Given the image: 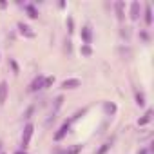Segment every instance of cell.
Here are the masks:
<instances>
[{
  "label": "cell",
  "mask_w": 154,
  "mask_h": 154,
  "mask_svg": "<svg viewBox=\"0 0 154 154\" xmlns=\"http://www.w3.org/2000/svg\"><path fill=\"white\" fill-rule=\"evenodd\" d=\"M33 123H27L26 127H24V134H22V147L26 149L27 145H29V141H31V136H33Z\"/></svg>",
  "instance_id": "obj_1"
},
{
  "label": "cell",
  "mask_w": 154,
  "mask_h": 154,
  "mask_svg": "<svg viewBox=\"0 0 154 154\" xmlns=\"http://www.w3.org/2000/svg\"><path fill=\"white\" fill-rule=\"evenodd\" d=\"M42 87H45V78L40 74V76H36V78L31 82V85H29V91H38V89H42Z\"/></svg>",
  "instance_id": "obj_2"
},
{
  "label": "cell",
  "mask_w": 154,
  "mask_h": 154,
  "mask_svg": "<svg viewBox=\"0 0 154 154\" xmlns=\"http://www.w3.org/2000/svg\"><path fill=\"white\" fill-rule=\"evenodd\" d=\"M69 127H71V122H65V123H63V125L60 127V131H58V132L54 134V140H56V141H60V140H62V138H63V136L67 134Z\"/></svg>",
  "instance_id": "obj_3"
},
{
  "label": "cell",
  "mask_w": 154,
  "mask_h": 154,
  "mask_svg": "<svg viewBox=\"0 0 154 154\" xmlns=\"http://www.w3.org/2000/svg\"><path fill=\"white\" fill-rule=\"evenodd\" d=\"M62 87L63 89H76V87H80V80L78 78H69L62 84Z\"/></svg>",
  "instance_id": "obj_4"
},
{
  "label": "cell",
  "mask_w": 154,
  "mask_h": 154,
  "mask_svg": "<svg viewBox=\"0 0 154 154\" xmlns=\"http://www.w3.org/2000/svg\"><path fill=\"white\" fill-rule=\"evenodd\" d=\"M80 35H82V38H84V45H89V44H91V27H89V26H84Z\"/></svg>",
  "instance_id": "obj_5"
},
{
  "label": "cell",
  "mask_w": 154,
  "mask_h": 154,
  "mask_svg": "<svg viewBox=\"0 0 154 154\" xmlns=\"http://www.w3.org/2000/svg\"><path fill=\"white\" fill-rule=\"evenodd\" d=\"M8 91H9L8 82H0V103H4V102H6V98H8Z\"/></svg>",
  "instance_id": "obj_6"
},
{
  "label": "cell",
  "mask_w": 154,
  "mask_h": 154,
  "mask_svg": "<svg viewBox=\"0 0 154 154\" xmlns=\"http://www.w3.org/2000/svg\"><path fill=\"white\" fill-rule=\"evenodd\" d=\"M18 29H20V33H22L24 36H27V38H33V36H35V33L31 31V27L26 26V24H22V22L18 24Z\"/></svg>",
  "instance_id": "obj_7"
},
{
  "label": "cell",
  "mask_w": 154,
  "mask_h": 154,
  "mask_svg": "<svg viewBox=\"0 0 154 154\" xmlns=\"http://www.w3.org/2000/svg\"><path fill=\"white\" fill-rule=\"evenodd\" d=\"M26 9H27V13H29L31 18H38V11H36L33 6H26Z\"/></svg>",
  "instance_id": "obj_8"
},
{
  "label": "cell",
  "mask_w": 154,
  "mask_h": 154,
  "mask_svg": "<svg viewBox=\"0 0 154 154\" xmlns=\"http://www.w3.org/2000/svg\"><path fill=\"white\" fill-rule=\"evenodd\" d=\"M80 150H82V145H74V147L67 149V154H76V152H80Z\"/></svg>",
  "instance_id": "obj_9"
},
{
  "label": "cell",
  "mask_w": 154,
  "mask_h": 154,
  "mask_svg": "<svg viewBox=\"0 0 154 154\" xmlns=\"http://www.w3.org/2000/svg\"><path fill=\"white\" fill-rule=\"evenodd\" d=\"M150 114H152V112H150V111H147V114H145V116H143V118H141L138 123H140V125H145V123H149V120H150Z\"/></svg>",
  "instance_id": "obj_10"
},
{
  "label": "cell",
  "mask_w": 154,
  "mask_h": 154,
  "mask_svg": "<svg viewBox=\"0 0 154 154\" xmlns=\"http://www.w3.org/2000/svg\"><path fill=\"white\" fill-rule=\"evenodd\" d=\"M80 53H82V54H85V56H89V54H91L93 51H91V47H89V45H82V49H80Z\"/></svg>",
  "instance_id": "obj_11"
},
{
  "label": "cell",
  "mask_w": 154,
  "mask_h": 154,
  "mask_svg": "<svg viewBox=\"0 0 154 154\" xmlns=\"http://www.w3.org/2000/svg\"><path fill=\"white\" fill-rule=\"evenodd\" d=\"M147 17H145V20H147V26H150L152 24V17H150V6L147 8V13H145Z\"/></svg>",
  "instance_id": "obj_12"
},
{
  "label": "cell",
  "mask_w": 154,
  "mask_h": 154,
  "mask_svg": "<svg viewBox=\"0 0 154 154\" xmlns=\"http://www.w3.org/2000/svg\"><path fill=\"white\" fill-rule=\"evenodd\" d=\"M9 63H11V67H13V71H15V72H18V63H17V62H15L13 58L9 60Z\"/></svg>",
  "instance_id": "obj_13"
},
{
  "label": "cell",
  "mask_w": 154,
  "mask_h": 154,
  "mask_svg": "<svg viewBox=\"0 0 154 154\" xmlns=\"http://www.w3.org/2000/svg\"><path fill=\"white\" fill-rule=\"evenodd\" d=\"M136 100H138V102H136L138 105H143V103H145V102H143V94H138V96H136Z\"/></svg>",
  "instance_id": "obj_14"
},
{
  "label": "cell",
  "mask_w": 154,
  "mask_h": 154,
  "mask_svg": "<svg viewBox=\"0 0 154 154\" xmlns=\"http://www.w3.org/2000/svg\"><path fill=\"white\" fill-rule=\"evenodd\" d=\"M62 102H63V98H62V96H58V98H56V107H54V109H60Z\"/></svg>",
  "instance_id": "obj_15"
},
{
  "label": "cell",
  "mask_w": 154,
  "mask_h": 154,
  "mask_svg": "<svg viewBox=\"0 0 154 154\" xmlns=\"http://www.w3.org/2000/svg\"><path fill=\"white\" fill-rule=\"evenodd\" d=\"M107 149H109V143H105V145H103V147H102V149L98 150V154H103V152H105Z\"/></svg>",
  "instance_id": "obj_16"
},
{
  "label": "cell",
  "mask_w": 154,
  "mask_h": 154,
  "mask_svg": "<svg viewBox=\"0 0 154 154\" xmlns=\"http://www.w3.org/2000/svg\"><path fill=\"white\" fill-rule=\"evenodd\" d=\"M105 111H111V112H114V105H109V103H107V105H105Z\"/></svg>",
  "instance_id": "obj_17"
},
{
  "label": "cell",
  "mask_w": 154,
  "mask_h": 154,
  "mask_svg": "<svg viewBox=\"0 0 154 154\" xmlns=\"http://www.w3.org/2000/svg\"><path fill=\"white\" fill-rule=\"evenodd\" d=\"M33 109H35V107H29V109H27V112H26V116H27V118L33 114Z\"/></svg>",
  "instance_id": "obj_18"
},
{
  "label": "cell",
  "mask_w": 154,
  "mask_h": 154,
  "mask_svg": "<svg viewBox=\"0 0 154 154\" xmlns=\"http://www.w3.org/2000/svg\"><path fill=\"white\" fill-rule=\"evenodd\" d=\"M15 154H26V152H22V150H18V152H15Z\"/></svg>",
  "instance_id": "obj_19"
}]
</instances>
